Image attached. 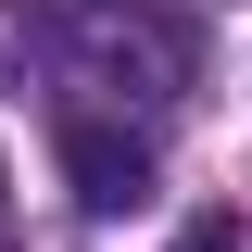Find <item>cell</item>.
Wrapping results in <instances>:
<instances>
[{"label":"cell","instance_id":"6da1fadb","mask_svg":"<svg viewBox=\"0 0 252 252\" xmlns=\"http://www.w3.org/2000/svg\"><path fill=\"white\" fill-rule=\"evenodd\" d=\"M63 177H76V202H89V215H139V202H152V139H126V126L76 114V126H63Z\"/></svg>","mask_w":252,"mask_h":252},{"label":"cell","instance_id":"7a4b0ae2","mask_svg":"<svg viewBox=\"0 0 252 252\" xmlns=\"http://www.w3.org/2000/svg\"><path fill=\"white\" fill-rule=\"evenodd\" d=\"M164 252H252V240H240V227H227V215H189V227H177V240H164Z\"/></svg>","mask_w":252,"mask_h":252}]
</instances>
